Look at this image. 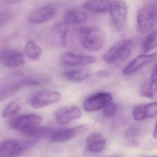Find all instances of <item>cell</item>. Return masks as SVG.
<instances>
[{"mask_svg": "<svg viewBox=\"0 0 157 157\" xmlns=\"http://www.w3.org/2000/svg\"><path fill=\"white\" fill-rule=\"evenodd\" d=\"M68 24L59 23L54 26L52 30V40L55 46L61 48L66 46L69 31Z\"/></svg>", "mask_w": 157, "mask_h": 157, "instance_id": "15", "label": "cell"}, {"mask_svg": "<svg viewBox=\"0 0 157 157\" xmlns=\"http://www.w3.org/2000/svg\"><path fill=\"white\" fill-rule=\"evenodd\" d=\"M141 93L144 97L157 100V78H152L142 86Z\"/></svg>", "mask_w": 157, "mask_h": 157, "instance_id": "21", "label": "cell"}, {"mask_svg": "<svg viewBox=\"0 0 157 157\" xmlns=\"http://www.w3.org/2000/svg\"><path fill=\"white\" fill-rule=\"evenodd\" d=\"M57 6L54 4L43 6L33 11L28 17L29 23L32 24H41L51 20L56 15Z\"/></svg>", "mask_w": 157, "mask_h": 157, "instance_id": "9", "label": "cell"}, {"mask_svg": "<svg viewBox=\"0 0 157 157\" xmlns=\"http://www.w3.org/2000/svg\"><path fill=\"white\" fill-rule=\"evenodd\" d=\"M4 3L6 5H12L20 2L25 0H3Z\"/></svg>", "mask_w": 157, "mask_h": 157, "instance_id": "33", "label": "cell"}, {"mask_svg": "<svg viewBox=\"0 0 157 157\" xmlns=\"http://www.w3.org/2000/svg\"><path fill=\"white\" fill-rule=\"evenodd\" d=\"M87 148L93 153L101 152L105 147L106 140L103 136L97 132L90 134L86 141Z\"/></svg>", "mask_w": 157, "mask_h": 157, "instance_id": "17", "label": "cell"}, {"mask_svg": "<svg viewBox=\"0 0 157 157\" xmlns=\"http://www.w3.org/2000/svg\"><path fill=\"white\" fill-rule=\"evenodd\" d=\"M23 150L22 144L13 140H7L1 144L0 157H18Z\"/></svg>", "mask_w": 157, "mask_h": 157, "instance_id": "16", "label": "cell"}, {"mask_svg": "<svg viewBox=\"0 0 157 157\" xmlns=\"http://www.w3.org/2000/svg\"><path fill=\"white\" fill-rule=\"evenodd\" d=\"M96 58L90 55H78L72 52H66L61 57V61L69 66H84L94 63Z\"/></svg>", "mask_w": 157, "mask_h": 157, "instance_id": "13", "label": "cell"}, {"mask_svg": "<svg viewBox=\"0 0 157 157\" xmlns=\"http://www.w3.org/2000/svg\"><path fill=\"white\" fill-rule=\"evenodd\" d=\"M110 0H86L83 4L85 9L97 13H105L109 9Z\"/></svg>", "mask_w": 157, "mask_h": 157, "instance_id": "18", "label": "cell"}, {"mask_svg": "<svg viewBox=\"0 0 157 157\" xmlns=\"http://www.w3.org/2000/svg\"><path fill=\"white\" fill-rule=\"evenodd\" d=\"M21 100L17 99L9 102L4 108L2 113L3 118L11 117L15 115L21 109Z\"/></svg>", "mask_w": 157, "mask_h": 157, "instance_id": "25", "label": "cell"}, {"mask_svg": "<svg viewBox=\"0 0 157 157\" xmlns=\"http://www.w3.org/2000/svg\"><path fill=\"white\" fill-rule=\"evenodd\" d=\"M56 130L51 129L47 127L37 126L22 132V134L29 137H36V138H45L51 137L54 134Z\"/></svg>", "mask_w": 157, "mask_h": 157, "instance_id": "19", "label": "cell"}, {"mask_svg": "<svg viewBox=\"0 0 157 157\" xmlns=\"http://www.w3.org/2000/svg\"><path fill=\"white\" fill-rule=\"evenodd\" d=\"M112 95L109 92H98L87 98L83 103L85 111L92 112L105 108L112 100Z\"/></svg>", "mask_w": 157, "mask_h": 157, "instance_id": "8", "label": "cell"}, {"mask_svg": "<svg viewBox=\"0 0 157 157\" xmlns=\"http://www.w3.org/2000/svg\"><path fill=\"white\" fill-rule=\"evenodd\" d=\"M41 116L35 113L22 114L13 118L10 126L13 129L22 132L39 126L42 122Z\"/></svg>", "mask_w": 157, "mask_h": 157, "instance_id": "7", "label": "cell"}, {"mask_svg": "<svg viewBox=\"0 0 157 157\" xmlns=\"http://www.w3.org/2000/svg\"><path fill=\"white\" fill-rule=\"evenodd\" d=\"M25 52L29 59L36 61L40 59L42 50L41 47L35 41L30 40L25 46Z\"/></svg>", "mask_w": 157, "mask_h": 157, "instance_id": "23", "label": "cell"}, {"mask_svg": "<svg viewBox=\"0 0 157 157\" xmlns=\"http://www.w3.org/2000/svg\"><path fill=\"white\" fill-rule=\"evenodd\" d=\"M110 74V73L107 71H98L90 75L87 79V83L89 85H95L102 79L108 78Z\"/></svg>", "mask_w": 157, "mask_h": 157, "instance_id": "26", "label": "cell"}, {"mask_svg": "<svg viewBox=\"0 0 157 157\" xmlns=\"http://www.w3.org/2000/svg\"><path fill=\"white\" fill-rule=\"evenodd\" d=\"M121 157L120 156H114V157Z\"/></svg>", "mask_w": 157, "mask_h": 157, "instance_id": "35", "label": "cell"}, {"mask_svg": "<svg viewBox=\"0 0 157 157\" xmlns=\"http://www.w3.org/2000/svg\"><path fill=\"white\" fill-rule=\"evenodd\" d=\"M64 76L69 81L73 82H81L88 79L90 76V71L87 69L68 71L64 73Z\"/></svg>", "mask_w": 157, "mask_h": 157, "instance_id": "20", "label": "cell"}, {"mask_svg": "<svg viewBox=\"0 0 157 157\" xmlns=\"http://www.w3.org/2000/svg\"><path fill=\"white\" fill-rule=\"evenodd\" d=\"M132 114L134 119L136 121L145 120L147 117L145 112V104H137L133 108Z\"/></svg>", "mask_w": 157, "mask_h": 157, "instance_id": "27", "label": "cell"}, {"mask_svg": "<svg viewBox=\"0 0 157 157\" xmlns=\"http://www.w3.org/2000/svg\"><path fill=\"white\" fill-rule=\"evenodd\" d=\"M157 47V29L150 33L146 38L142 44V50L147 53Z\"/></svg>", "mask_w": 157, "mask_h": 157, "instance_id": "24", "label": "cell"}, {"mask_svg": "<svg viewBox=\"0 0 157 157\" xmlns=\"http://www.w3.org/2000/svg\"><path fill=\"white\" fill-rule=\"evenodd\" d=\"M1 60L9 68L20 67L25 62L23 54L19 51L12 48H5L1 51Z\"/></svg>", "mask_w": 157, "mask_h": 157, "instance_id": "10", "label": "cell"}, {"mask_svg": "<svg viewBox=\"0 0 157 157\" xmlns=\"http://www.w3.org/2000/svg\"><path fill=\"white\" fill-rule=\"evenodd\" d=\"M155 157V156H153V157Z\"/></svg>", "mask_w": 157, "mask_h": 157, "instance_id": "36", "label": "cell"}, {"mask_svg": "<svg viewBox=\"0 0 157 157\" xmlns=\"http://www.w3.org/2000/svg\"><path fill=\"white\" fill-rule=\"evenodd\" d=\"M109 11L114 26L118 31L124 29L128 15L127 5L122 0H113L111 2Z\"/></svg>", "mask_w": 157, "mask_h": 157, "instance_id": "5", "label": "cell"}, {"mask_svg": "<svg viewBox=\"0 0 157 157\" xmlns=\"http://www.w3.org/2000/svg\"><path fill=\"white\" fill-rule=\"evenodd\" d=\"M79 37L82 46L92 51L102 48L106 41L104 32L97 28H82L79 30Z\"/></svg>", "mask_w": 157, "mask_h": 157, "instance_id": "1", "label": "cell"}, {"mask_svg": "<svg viewBox=\"0 0 157 157\" xmlns=\"http://www.w3.org/2000/svg\"><path fill=\"white\" fill-rule=\"evenodd\" d=\"M13 12L10 11H4L0 14V26L1 27L8 24L14 18Z\"/></svg>", "mask_w": 157, "mask_h": 157, "instance_id": "29", "label": "cell"}, {"mask_svg": "<svg viewBox=\"0 0 157 157\" xmlns=\"http://www.w3.org/2000/svg\"><path fill=\"white\" fill-rule=\"evenodd\" d=\"M61 99L60 92L54 90L40 91L30 98L29 103L35 109H41L58 103Z\"/></svg>", "mask_w": 157, "mask_h": 157, "instance_id": "6", "label": "cell"}, {"mask_svg": "<svg viewBox=\"0 0 157 157\" xmlns=\"http://www.w3.org/2000/svg\"><path fill=\"white\" fill-rule=\"evenodd\" d=\"M117 111V105L114 102H111L104 108L103 114L108 118H112L116 114Z\"/></svg>", "mask_w": 157, "mask_h": 157, "instance_id": "30", "label": "cell"}, {"mask_svg": "<svg viewBox=\"0 0 157 157\" xmlns=\"http://www.w3.org/2000/svg\"><path fill=\"white\" fill-rule=\"evenodd\" d=\"M82 115V112L79 108L71 106L58 111L55 115V120L59 124L65 125L72 121L79 119Z\"/></svg>", "mask_w": 157, "mask_h": 157, "instance_id": "14", "label": "cell"}, {"mask_svg": "<svg viewBox=\"0 0 157 157\" xmlns=\"http://www.w3.org/2000/svg\"><path fill=\"white\" fill-rule=\"evenodd\" d=\"M134 48V43L131 40H120L108 50L103 59L108 63L121 62L130 58Z\"/></svg>", "mask_w": 157, "mask_h": 157, "instance_id": "2", "label": "cell"}, {"mask_svg": "<svg viewBox=\"0 0 157 157\" xmlns=\"http://www.w3.org/2000/svg\"><path fill=\"white\" fill-rule=\"evenodd\" d=\"M153 137L155 139H157V121L155 125V129H154V132L153 134Z\"/></svg>", "mask_w": 157, "mask_h": 157, "instance_id": "34", "label": "cell"}, {"mask_svg": "<svg viewBox=\"0 0 157 157\" xmlns=\"http://www.w3.org/2000/svg\"><path fill=\"white\" fill-rule=\"evenodd\" d=\"M151 78H157V63L152 69L151 71Z\"/></svg>", "mask_w": 157, "mask_h": 157, "instance_id": "32", "label": "cell"}, {"mask_svg": "<svg viewBox=\"0 0 157 157\" xmlns=\"http://www.w3.org/2000/svg\"><path fill=\"white\" fill-rule=\"evenodd\" d=\"M137 28L141 34L152 30L157 25V3H151L142 7L137 12Z\"/></svg>", "mask_w": 157, "mask_h": 157, "instance_id": "3", "label": "cell"}, {"mask_svg": "<svg viewBox=\"0 0 157 157\" xmlns=\"http://www.w3.org/2000/svg\"><path fill=\"white\" fill-rule=\"evenodd\" d=\"M145 112L147 117L154 118L157 116V101L145 104Z\"/></svg>", "mask_w": 157, "mask_h": 157, "instance_id": "28", "label": "cell"}, {"mask_svg": "<svg viewBox=\"0 0 157 157\" xmlns=\"http://www.w3.org/2000/svg\"><path fill=\"white\" fill-rule=\"evenodd\" d=\"M157 57V53H155L139 55L126 65L124 69L123 73L127 75H133L142 68L153 62Z\"/></svg>", "mask_w": 157, "mask_h": 157, "instance_id": "11", "label": "cell"}, {"mask_svg": "<svg viewBox=\"0 0 157 157\" xmlns=\"http://www.w3.org/2000/svg\"><path fill=\"white\" fill-rule=\"evenodd\" d=\"M87 17L85 13L78 11L73 10L68 11L64 17L65 23L68 25H77L85 22Z\"/></svg>", "mask_w": 157, "mask_h": 157, "instance_id": "22", "label": "cell"}, {"mask_svg": "<svg viewBox=\"0 0 157 157\" xmlns=\"http://www.w3.org/2000/svg\"><path fill=\"white\" fill-rule=\"evenodd\" d=\"M140 130L136 126H132L126 130L125 132V136L127 138L132 139L137 137L139 135Z\"/></svg>", "mask_w": 157, "mask_h": 157, "instance_id": "31", "label": "cell"}, {"mask_svg": "<svg viewBox=\"0 0 157 157\" xmlns=\"http://www.w3.org/2000/svg\"><path fill=\"white\" fill-rule=\"evenodd\" d=\"M41 83L39 79L32 77H22L7 82L1 87V101L9 98L23 87L38 86Z\"/></svg>", "mask_w": 157, "mask_h": 157, "instance_id": "4", "label": "cell"}, {"mask_svg": "<svg viewBox=\"0 0 157 157\" xmlns=\"http://www.w3.org/2000/svg\"><path fill=\"white\" fill-rule=\"evenodd\" d=\"M87 130V126L85 125H79L69 129L56 130L51 137V141L55 143H64L86 132Z\"/></svg>", "mask_w": 157, "mask_h": 157, "instance_id": "12", "label": "cell"}]
</instances>
